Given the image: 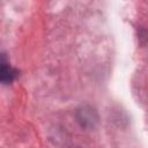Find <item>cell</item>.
<instances>
[{
  "label": "cell",
  "instance_id": "1",
  "mask_svg": "<svg viewBox=\"0 0 148 148\" xmlns=\"http://www.w3.org/2000/svg\"><path fill=\"white\" fill-rule=\"evenodd\" d=\"M17 76V71L12 68L2 57L1 59V81L3 83H10Z\"/></svg>",
  "mask_w": 148,
  "mask_h": 148
}]
</instances>
